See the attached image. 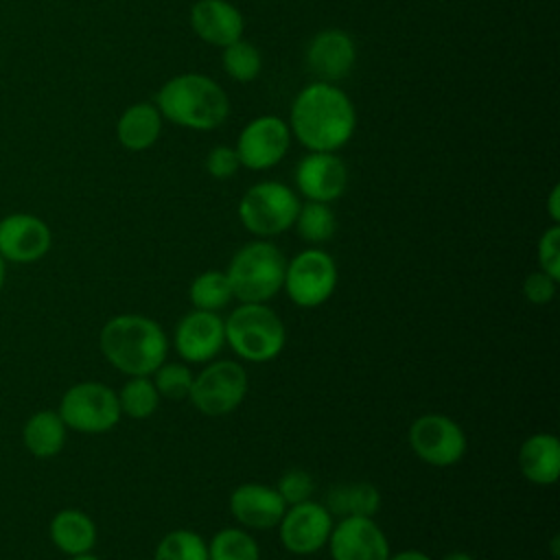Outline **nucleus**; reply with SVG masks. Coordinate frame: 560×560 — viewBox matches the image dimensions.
I'll list each match as a JSON object with an SVG mask.
<instances>
[{
	"label": "nucleus",
	"instance_id": "obj_1",
	"mask_svg": "<svg viewBox=\"0 0 560 560\" xmlns=\"http://www.w3.org/2000/svg\"><path fill=\"white\" fill-rule=\"evenodd\" d=\"M357 114L348 94L332 83L306 85L291 107V131L311 151L335 153L354 133Z\"/></svg>",
	"mask_w": 560,
	"mask_h": 560
},
{
	"label": "nucleus",
	"instance_id": "obj_2",
	"mask_svg": "<svg viewBox=\"0 0 560 560\" xmlns=\"http://www.w3.org/2000/svg\"><path fill=\"white\" fill-rule=\"evenodd\" d=\"M103 357L129 376H149L166 359L168 341L158 322L144 315H116L98 335Z\"/></svg>",
	"mask_w": 560,
	"mask_h": 560
},
{
	"label": "nucleus",
	"instance_id": "obj_3",
	"mask_svg": "<svg viewBox=\"0 0 560 560\" xmlns=\"http://www.w3.org/2000/svg\"><path fill=\"white\" fill-rule=\"evenodd\" d=\"M158 112L179 127L208 131L228 118L230 101L217 81L188 72L173 77L160 88Z\"/></svg>",
	"mask_w": 560,
	"mask_h": 560
},
{
	"label": "nucleus",
	"instance_id": "obj_4",
	"mask_svg": "<svg viewBox=\"0 0 560 560\" xmlns=\"http://www.w3.org/2000/svg\"><path fill=\"white\" fill-rule=\"evenodd\" d=\"M228 346L245 361H271L284 348V324L262 302H243L223 322Z\"/></svg>",
	"mask_w": 560,
	"mask_h": 560
},
{
	"label": "nucleus",
	"instance_id": "obj_5",
	"mask_svg": "<svg viewBox=\"0 0 560 560\" xmlns=\"http://www.w3.org/2000/svg\"><path fill=\"white\" fill-rule=\"evenodd\" d=\"M284 269L287 260L273 243L254 241L232 256L225 276L241 302H267L282 289Z\"/></svg>",
	"mask_w": 560,
	"mask_h": 560
},
{
	"label": "nucleus",
	"instance_id": "obj_6",
	"mask_svg": "<svg viewBox=\"0 0 560 560\" xmlns=\"http://www.w3.org/2000/svg\"><path fill=\"white\" fill-rule=\"evenodd\" d=\"M298 210V195L289 186L280 182H260L243 195L238 219L252 234L273 236L295 223Z\"/></svg>",
	"mask_w": 560,
	"mask_h": 560
},
{
	"label": "nucleus",
	"instance_id": "obj_7",
	"mask_svg": "<svg viewBox=\"0 0 560 560\" xmlns=\"http://www.w3.org/2000/svg\"><path fill=\"white\" fill-rule=\"evenodd\" d=\"M57 413L68 429L79 433H105L114 429L122 416L118 394L94 381L72 385L61 396Z\"/></svg>",
	"mask_w": 560,
	"mask_h": 560
},
{
	"label": "nucleus",
	"instance_id": "obj_8",
	"mask_svg": "<svg viewBox=\"0 0 560 560\" xmlns=\"http://www.w3.org/2000/svg\"><path fill=\"white\" fill-rule=\"evenodd\" d=\"M247 394V374L236 361H212L192 378L188 398L203 416H225L234 411Z\"/></svg>",
	"mask_w": 560,
	"mask_h": 560
},
{
	"label": "nucleus",
	"instance_id": "obj_9",
	"mask_svg": "<svg viewBox=\"0 0 560 560\" xmlns=\"http://www.w3.org/2000/svg\"><path fill=\"white\" fill-rule=\"evenodd\" d=\"M287 295L302 308L324 304L337 287L335 260L322 249L300 252L284 269Z\"/></svg>",
	"mask_w": 560,
	"mask_h": 560
},
{
	"label": "nucleus",
	"instance_id": "obj_10",
	"mask_svg": "<svg viewBox=\"0 0 560 560\" xmlns=\"http://www.w3.org/2000/svg\"><path fill=\"white\" fill-rule=\"evenodd\" d=\"M411 451L427 464L446 468L457 464L466 453L462 427L442 413H424L409 427Z\"/></svg>",
	"mask_w": 560,
	"mask_h": 560
},
{
	"label": "nucleus",
	"instance_id": "obj_11",
	"mask_svg": "<svg viewBox=\"0 0 560 560\" xmlns=\"http://www.w3.org/2000/svg\"><path fill=\"white\" fill-rule=\"evenodd\" d=\"M291 129L278 116H258L249 120L236 140L241 166L265 171L276 166L289 151Z\"/></svg>",
	"mask_w": 560,
	"mask_h": 560
},
{
	"label": "nucleus",
	"instance_id": "obj_12",
	"mask_svg": "<svg viewBox=\"0 0 560 560\" xmlns=\"http://www.w3.org/2000/svg\"><path fill=\"white\" fill-rule=\"evenodd\" d=\"M278 525L280 540L287 551L295 556H311L328 542L332 529V514L326 505L308 499L284 510V516Z\"/></svg>",
	"mask_w": 560,
	"mask_h": 560
},
{
	"label": "nucleus",
	"instance_id": "obj_13",
	"mask_svg": "<svg viewBox=\"0 0 560 560\" xmlns=\"http://www.w3.org/2000/svg\"><path fill=\"white\" fill-rule=\"evenodd\" d=\"M332 560H387L389 542L372 516H343L328 536Z\"/></svg>",
	"mask_w": 560,
	"mask_h": 560
},
{
	"label": "nucleus",
	"instance_id": "obj_14",
	"mask_svg": "<svg viewBox=\"0 0 560 560\" xmlns=\"http://www.w3.org/2000/svg\"><path fill=\"white\" fill-rule=\"evenodd\" d=\"M48 225L26 212L9 214L0 221V256L9 262H35L50 249Z\"/></svg>",
	"mask_w": 560,
	"mask_h": 560
},
{
	"label": "nucleus",
	"instance_id": "obj_15",
	"mask_svg": "<svg viewBox=\"0 0 560 560\" xmlns=\"http://www.w3.org/2000/svg\"><path fill=\"white\" fill-rule=\"evenodd\" d=\"M225 343L223 319L212 311L195 308L175 328L177 354L188 363H206L219 354Z\"/></svg>",
	"mask_w": 560,
	"mask_h": 560
},
{
	"label": "nucleus",
	"instance_id": "obj_16",
	"mask_svg": "<svg viewBox=\"0 0 560 560\" xmlns=\"http://www.w3.org/2000/svg\"><path fill=\"white\" fill-rule=\"evenodd\" d=\"M295 184L308 201H332L343 195L348 186V168L326 151H311L295 168Z\"/></svg>",
	"mask_w": 560,
	"mask_h": 560
},
{
	"label": "nucleus",
	"instance_id": "obj_17",
	"mask_svg": "<svg viewBox=\"0 0 560 560\" xmlns=\"http://www.w3.org/2000/svg\"><path fill=\"white\" fill-rule=\"evenodd\" d=\"M357 61V48L348 33L339 28H328L317 33L306 48L308 70L324 83H335L346 79Z\"/></svg>",
	"mask_w": 560,
	"mask_h": 560
},
{
	"label": "nucleus",
	"instance_id": "obj_18",
	"mask_svg": "<svg viewBox=\"0 0 560 560\" xmlns=\"http://www.w3.org/2000/svg\"><path fill=\"white\" fill-rule=\"evenodd\" d=\"M287 503L276 488L262 483H243L230 497L232 516L249 529H271L284 516Z\"/></svg>",
	"mask_w": 560,
	"mask_h": 560
},
{
	"label": "nucleus",
	"instance_id": "obj_19",
	"mask_svg": "<svg viewBox=\"0 0 560 560\" xmlns=\"http://www.w3.org/2000/svg\"><path fill=\"white\" fill-rule=\"evenodd\" d=\"M190 26L203 42L225 48L241 39L245 22L228 0H197L190 9Z\"/></svg>",
	"mask_w": 560,
	"mask_h": 560
},
{
	"label": "nucleus",
	"instance_id": "obj_20",
	"mask_svg": "<svg viewBox=\"0 0 560 560\" xmlns=\"http://www.w3.org/2000/svg\"><path fill=\"white\" fill-rule=\"evenodd\" d=\"M518 468L536 486H551L560 475V442L551 433H536L518 448Z\"/></svg>",
	"mask_w": 560,
	"mask_h": 560
},
{
	"label": "nucleus",
	"instance_id": "obj_21",
	"mask_svg": "<svg viewBox=\"0 0 560 560\" xmlns=\"http://www.w3.org/2000/svg\"><path fill=\"white\" fill-rule=\"evenodd\" d=\"M50 540L66 556L88 553L96 542V525L85 512L68 508L52 516Z\"/></svg>",
	"mask_w": 560,
	"mask_h": 560
},
{
	"label": "nucleus",
	"instance_id": "obj_22",
	"mask_svg": "<svg viewBox=\"0 0 560 560\" xmlns=\"http://www.w3.org/2000/svg\"><path fill=\"white\" fill-rule=\"evenodd\" d=\"M162 131V114L151 103H136L127 107L116 125L120 144L129 151H144L155 144Z\"/></svg>",
	"mask_w": 560,
	"mask_h": 560
},
{
	"label": "nucleus",
	"instance_id": "obj_23",
	"mask_svg": "<svg viewBox=\"0 0 560 560\" xmlns=\"http://www.w3.org/2000/svg\"><path fill=\"white\" fill-rule=\"evenodd\" d=\"M66 431L68 427L57 411L42 409L26 420L22 429V440L28 453H33L35 457H52L63 448Z\"/></svg>",
	"mask_w": 560,
	"mask_h": 560
},
{
	"label": "nucleus",
	"instance_id": "obj_24",
	"mask_svg": "<svg viewBox=\"0 0 560 560\" xmlns=\"http://www.w3.org/2000/svg\"><path fill=\"white\" fill-rule=\"evenodd\" d=\"M328 512L339 516H374L381 508L378 490L368 481L337 486L328 492Z\"/></svg>",
	"mask_w": 560,
	"mask_h": 560
},
{
	"label": "nucleus",
	"instance_id": "obj_25",
	"mask_svg": "<svg viewBox=\"0 0 560 560\" xmlns=\"http://www.w3.org/2000/svg\"><path fill=\"white\" fill-rule=\"evenodd\" d=\"M188 295H190V302L195 308L212 311V313L228 306V302L234 298L225 271H217V269L199 273L190 282Z\"/></svg>",
	"mask_w": 560,
	"mask_h": 560
},
{
	"label": "nucleus",
	"instance_id": "obj_26",
	"mask_svg": "<svg viewBox=\"0 0 560 560\" xmlns=\"http://www.w3.org/2000/svg\"><path fill=\"white\" fill-rule=\"evenodd\" d=\"M208 560H260V549L245 529L225 527L212 536Z\"/></svg>",
	"mask_w": 560,
	"mask_h": 560
},
{
	"label": "nucleus",
	"instance_id": "obj_27",
	"mask_svg": "<svg viewBox=\"0 0 560 560\" xmlns=\"http://www.w3.org/2000/svg\"><path fill=\"white\" fill-rule=\"evenodd\" d=\"M158 402H160V394L153 381L147 376H131L118 392L120 413L136 420L153 416V411L158 409Z\"/></svg>",
	"mask_w": 560,
	"mask_h": 560
},
{
	"label": "nucleus",
	"instance_id": "obj_28",
	"mask_svg": "<svg viewBox=\"0 0 560 560\" xmlns=\"http://www.w3.org/2000/svg\"><path fill=\"white\" fill-rule=\"evenodd\" d=\"M298 234L308 243H324L335 234V214L324 201H308L300 206L295 223Z\"/></svg>",
	"mask_w": 560,
	"mask_h": 560
},
{
	"label": "nucleus",
	"instance_id": "obj_29",
	"mask_svg": "<svg viewBox=\"0 0 560 560\" xmlns=\"http://www.w3.org/2000/svg\"><path fill=\"white\" fill-rule=\"evenodd\" d=\"M153 560H208V545L192 529H173L158 542Z\"/></svg>",
	"mask_w": 560,
	"mask_h": 560
},
{
	"label": "nucleus",
	"instance_id": "obj_30",
	"mask_svg": "<svg viewBox=\"0 0 560 560\" xmlns=\"http://www.w3.org/2000/svg\"><path fill=\"white\" fill-rule=\"evenodd\" d=\"M221 63L234 81L247 83L258 77L262 59H260V50L254 44L245 39H236L223 48Z\"/></svg>",
	"mask_w": 560,
	"mask_h": 560
},
{
	"label": "nucleus",
	"instance_id": "obj_31",
	"mask_svg": "<svg viewBox=\"0 0 560 560\" xmlns=\"http://www.w3.org/2000/svg\"><path fill=\"white\" fill-rule=\"evenodd\" d=\"M192 372L182 363H162L153 372V385L160 396L168 400H182L188 398L192 389Z\"/></svg>",
	"mask_w": 560,
	"mask_h": 560
},
{
	"label": "nucleus",
	"instance_id": "obj_32",
	"mask_svg": "<svg viewBox=\"0 0 560 560\" xmlns=\"http://www.w3.org/2000/svg\"><path fill=\"white\" fill-rule=\"evenodd\" d=\"M276 490H278V494L282 497V501L287 505H295V503H302V501L311 499V494L315 490V481L306 470L293 468V470H287L280 477Z\"/></svg>",
	"mask_w": 560,
	"mask_h": 560
},
{
	"label": "nucleus",
	"instance_id": "obj_33",
	"mask_svg": "<svg viewBox=\"0 0 560 560\" xmlns=\"http://www.w3.org/2000/svg\"><path fill=\"white\" fill-rule=\"evenodd\" d=\"M538 262L545 273L560 280V228L551 225L538 241Z\"/></svg>",
	"mask_w": 560,
	"mask_h": 560
},
{
	"label": "nucleus",
	"instance_id": "obj_34",
	"mask_svg": "<svg viewBox=\"0 0 560 560\" xmlns=\"http://www.w3.org/2000/svg\"><path fill=\"white\" fill-rule=\"evenodd\" d=\"M241 166V160L236 155V149L232 147H214L206 158V168L217 179L232 177Z\"/></svg>",
	"mask_w": 560,
	"mask_h": 560
},
{
	"label": "nucleus",
	"instance_id": "obj_35",
	"mask_svg": "<svg viewBox=\"0 0 560 560\" xmlns=\"http://www.w3.org/2000/svg\"><path fill=\"white\" fill-rule=\"evenodd\" d=\"M556 282L549 273L540 271H532L525 282H523V295L532 302V304H547L553 295H556Z\"/></svg>",
	"mask_w": 560,
	"mask_h": 560
},
{
	"label": "nucleus",
	"instance_id": "obj_36",
	"mask_svg": "<svg viewBox=\"0 0 560 560\" xmlns=\"http://www.w3.org/2000/svg\"><path fill=\"white\" fill-rule=\"evenodd\" d=\"M560 186H553L551 188V195H549V201H547V206H549V217H551V221L553 223H558L560 221Z\"/></svg>",
	"mask_w": 560,
	"mask_h": 560
},
{
	"label": "nucleus",
	"instance_id": "obj_37",
	"mask_svg": "<svg viewBox=\"0 0 560 560\" xmlns=\"http://www.w3.org/2000/svg\"><path fill=\"white\" fill-rule=\"evenodd\" d=\"M387 560H431L427 553L422 551H416V549H407V551H400L396 556H389Z\"/></svg>",
	"mask_w": 560,
	"mask_h": 560
},
{
	"label": "nucleus",
	"instance_id": "obj_38",
	"mask_svg": "<svg viewBox=\"0 0 560 560\" xmlns=\"http://www.w3.org/2000/svg\"><path fill=\"white\" fill-rule=\"evenodd\" d=\"M442 560H472V556L466 553V551H451Z\"/></svg>",
	"mask_w": 560,
	"mask_h": 560
},
{
	"label": "nucleus",
	"instance_id": "obj_39",
	"mask_svg": "<svg viewBox=\"0 0 560 560\" xmlns=\"http://www.w3.org/2000/svg\"><path fill=\"white\" fill-rule=\"evenodd\" d=\"M4 278H7V260L0 256V291L4 287Z\"/></svg>",
	"mask_w": 560,
	"mask_h": 560
},
{
	"label": "nucleus",
	"instance_id": "obj_40",
	"mask_svg": "<svg viewBox=\"0 0 560 560\" xmlns=\"http://www.w3.org/2000/svg\"><path fill=\"white\" fill-rule=\"evenodd\" d=\"M70 560H101V558H96V556H92L90 551L88 553H79V556H70Z\"/></svg>",
	"mask_w": 560,
	"mask_h": 560
}]
</instances>
